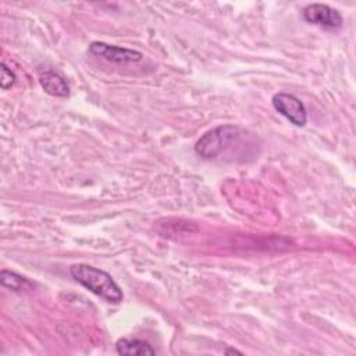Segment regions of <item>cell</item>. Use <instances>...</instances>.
Listing matches in <instances>:
<instances>
[{"label":"cell","instance_id":"cell-8","mask_svg":"<svg viewBox=\"0 0 356 356\" xmlns=\"http://www.w3.org/2000/svg\"><path fill=\"white\" fill-rule=\"evenodd\" d=\"M0 282L4 288H8V289L17 291V292L33 288V284L28 278L17 274L14 271L6 270V268H3L0 271Z\"/></svg>","mask_w":356,"mask_h":356},{"label":"cell","instance_id":"cell-3","mask_svg":"<svg viewBox=\"0 0 356 356\" xmlns=\"http://www.w3.org/2000/svg\"><path fill=\"white\" fill-rule=\"evenodd\" d=\"M274 110L284 115L295 127H305L307 122V110L303 102L292 93H275L271 99Z\"/></svg>","mask_w":356,"mask_h":356},{"label":"cell","instance_id":"cell-9","mask_svg":"<svg viewBox=\"0 0 356 356\" xmlns=\"http://www.w3.org/2000/svg\"><path fill=\"white\" fill-rule=\"evenodd\" d=\"M17 81V75L14 74V71H11V68H8L4 63L1 64V88L3 89H10L14 86Z\"/></svg>","mask_w":356,"mask_h":356},{"label":"cell","instance_id":"cell-4","mask_svg":"<svg viewBox=\"0 0 356 356\" xmlns=\"http://www.w3.org/2000/svg\"><path fill=\"white\" fill-rule=\"evenodd\" d=\"M302 15L306 22L327 29H338L343 24V18L338 10L321 3L309 4L303 8Z\"/></svg>","mask_w":356,"mask_h":356},{"label":"cell","instance_id":"cell-6","mask_svg":"<svg viewBox=\"0 0 356 356\" xmlns=\"http://www.w3.org/2000/svg\"><path fill=\"white\" fill-rule=\"evenodd\" d=\"M39 83L42 89L54 97H67L70 95V88L67 81L56 71H44L39 75Z\"/></svg>","mask_w":356,"mask_h":356},{"label":"cell","instance_id":"cell-7","mask_svg":"<svg viewBox=\"0 0 356 356\" xmlns=\"http://www.w3.org/2000/svg\"><path fill=\"white\" fill-rule=\"evenodd\" d=\"M115 352L122 356L156 355V349L149 342L138 338H120L115 342Z\"/></svg>","mask_w":356,"mask_h":356},{"label":"cell","instance_id":"cell-10","mask_svg":"<svg viewBox=\"0 0 356 356\" xmlns=\"http://www.w3.org/2000/svg\"><path fill=\"white\" fill-rule=\"evenodd\" d=\"M224 353H225V355H229V353H238V355H242V352H241V350H238V349H232V348H227V349L224 350Z\"/></svg>","mask_w":356,"mask_h":356},{"label":"cell","instance_id":"cell-5","mask_svg":"<svg viewBox=\"0 0 356 356\" xmlns=\"http://www.w3.org/2000/svg\"><path fill=\"white\" fill-rule=\"evenodd\" d=\"M89 53L97 57H102L110 63L125 64V63H138L143 58V54L138 50L108 44L104 42H92L89 44Z\"/></svg>","mask_w":356,"mask_h":356},{"label":"cell","instance_id":"cell-2","mask_svg":"<svg viewBox=\"0 0 356 356\" xmlns=\"http://www.w3.org/2000/svg\"><path fill=\"white\" fill-rule=\"evenodd\" d=\"M70 274L78 284H81L89 292L102 298L107 303L117 305L124 299L122 289L104 270H100L90 264L78 263L70 267Z\"/></svg>","mask_w":356,"mask_h":356},{"label":"cell","instance_id":"cell-1","mask_svg":"<svg viewBox=\"0 0 356 356\" xmlns=\"http://www.w3.org/2000/svg\"><path fill=\"white\" fill-rule=\"evenodd\" d=\"M249 138V132L238 125L224 124L204 132L195 145V152L203 159H217L231 152Z\"/></svg>","mask_w":356,"mask_h":356}]
</instances>
